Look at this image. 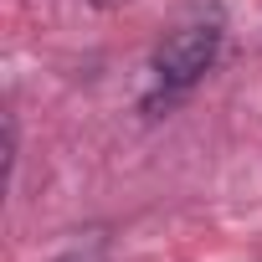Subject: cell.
Returning a JSON list of instances; mask_svg holds the SVG:
<instances>
[{
    "label": "cell",
    "mask_w": 262,
    "mask_h": 262,
    "mask_svg": "<svg viewBox=\"0 0 262 262\" xmlns=\"http://www.w3.org/2000/svg\"><path fill=\"white\" fill-rule=\"evenodd\" d=\"M221 41H226V26H221L216 11H195V16H185L180 26H170V31L160 36L155 57H149L155 93H165V103L180 98V93H190V88L216 67Z\"/></svg>",
    "instance_id": "6da1fadb"
},
{
    "label": "cell",
    "mask_w": 262,
    "mask_h": 262,
    "mask_svg": "<svg viewBox=\"0 0 262 262\" xmlns=\"http://www.w3.org/2000/svg\"><path fill=\"white\" fill-rule=\"evenodd\" d=\"M52 262H108V247L103 242H88V247H67L62 257H52Z\"/></svg>",
    "instance_id": "7a4b0ae2"
},
{
    "label": "cell",
    "mask_w": 262,
    "mask_h": 262,
    "mask_svg": "<svg viewBox=\"0 0 262 262\" xmlns=\"http://www.w3.org/2000/svg\"><path fill=\"white\" fill-rule=\"evenodd\" d=\"M88 6H98V11H118V6H128V0H88Z\"/></svg>",
    "instance_id": "3957f363"
}]
</instances>
